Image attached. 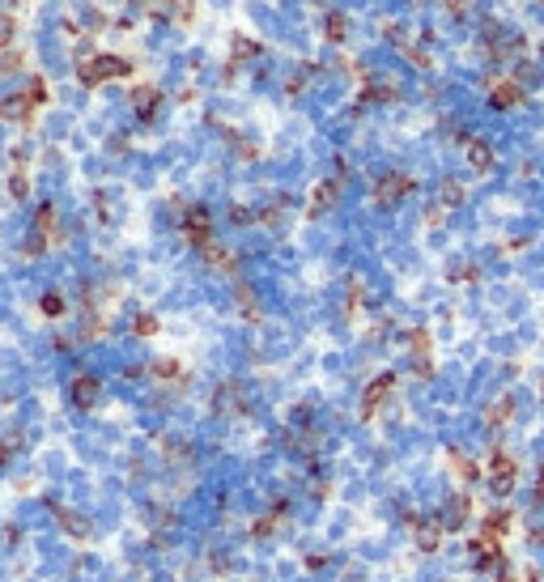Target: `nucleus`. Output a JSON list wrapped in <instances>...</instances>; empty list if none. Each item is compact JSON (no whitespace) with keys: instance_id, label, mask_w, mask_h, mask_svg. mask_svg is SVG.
Instances as JSON below:
<instances>
[{"instance_id":"1","label":"nucleus","mask_w":544,"mask_h":582,"mask_svg":"<svg viewBox=\"0 0 544 582\" xmlns=\"http://www.w3.org/2000/svg\"><path fill=\"white\" fill-rule=\"evenodd\" d=\"M115 77H132V60H124V56H94V51H81V56H77V81L85 89H94L102 81H115Z\"/></svg>"},{"instance_id":"2","label":"nucleus","mask_w":544,"mask_h":582,"mask_svg":"<svg viewBox=\"0 0 544 582\" xmlns=\"http://www.w3.org/2000/svg\"><path fill=\"white\" fill-rule=\"evenodd\" d=\"M183 234H187V242H192L196 251H204V247L213 242V217H208L204 204H192L187 213H183Z\"/></svg>"},{"instance_id":"3","label":"nucleus","mask_w":544,"mask_h":582,"mask_svg":"<svg viewBox=\"0 0 544 582\" xmlns=\"http://www.w3.org/2000/svg\"><path fill=\"white\" fill-rule=\"evenodd\" d=\"M213 412L217 416H247V395L238 383H222L213 395Z\"/></svg>"},{"instance_id":"4","label":"nucleus","mask_w":544,"mask_h":582,"mask_svg":"<svg viewBox=\"0 0 544 582\" xmlns=\"http://www.w3.org/2000/svg\"><path fill=\"white\" fill-rule=\"evenodd\" d=\"M34 107H38V102L30 98V89L9 94V98H0V119H5V124H26L34 115Z\"/></svg>"},{"instance_id":"5","label":"nucleus","mask_w":544,"mask_h":582,"mask_svg":"<svg viewBox=\"0 0 544 582\" xmlns=\"http://www.w3.org/2000/svg\"><path fill=\"white\" fill-rule=\"evenodd\" d=\"M157 107H162V89L157 85H136L132 89V111H136L141 124H149L157 115Z\"/></svg>"},{"instance_id":"6","label":"nucleus","mask_w":544,"mask_h":582,"mask_svg":"<svg viewBox=\"0 0 544 582\" xmlns=\"http://www.w3.org/2000/svg\"><path fill=\"white\" fill-rule=\"evenodd\" d=\"M200 255H204V263H208V268H217V272H238V259H234V251H230V247H222V242H208Z\"/></svg>"},{"instance_id":"7","label":"nucleus","mask_w":544,"mask_h":582,"mask_svg":"<svg viewBox=\"0 0 544 582\" xmlns=\"http://www.w3.org/2000/svg\"><path fill=\"white\" fill-rule=\"evenodd\" d=\"M98 395H102V383H98L94 374L73 379V404H77V408H94V404H98Z\"/></svg>"},{"instance_id":"8","label":"nucleus","mask_w":544,"mask_h":582,"mask_svg":"<svg viewBox=\"0 0 544 582\" xmlns=\"http://www.w3.org/2000/svg\"><path fill=\"white\" fill-rule=\"evenodd\" d=\"M336 196H341V187H336L332 179H328V183H319L315 196H310V208H306V213H310V217H323V213H328V208L336 204Z\"/></svg>"},{"instance_id":"9","label":"nucleus","mask_w":544,"mask_h":582,"mask_svg":"<svg viewBox=\"0 0 544 582\" xmlns=\"http://www.w3.org/2000/svg\"><path fill=\"white\" fill-rule=\"evenodd\" d=\"M56 514H60V527H64V532H69L73 540H90L94 527L85 523V514H77V510H60V506H56Z\"/></svg>"},{"instance_id":"10","label":"nucleus","mask_w":544,"mask_h":582,"mask_svg":"<svg viewBox=\"0 0 544 582\" xmlns=\"http://www.w3.org/2000/svg\"><path fill=\"white\" fill-rule=\"evenodd\" d=\"M34 234H56V204L43 200L38 213H34Z\"/></svg>"},{"instance_id":"11","label":"nucleus","mask_w":544,"mask_h":582,"mask_svg":"<svg viewBox=\"0 0 544 582\" xmlns=\"http://www.w3.org/2000/svg\"><path fill=\"white\" fill-rule=\"evenodd\" d=\"M230 51H234V60H255L264 47H259L255 38H247V34H234V38H230Z\"/></svg>"},{"instance_id":"12","label":"nucleus","mask_w":544,"mask_h":582,"mask_svg":"<svg viewBox=\"0 0 544 582\" xmlns=\"http://www.w3.org/2000/svg\"><path fill=\"white\" fill-rule=\"evenodd\" d=\"M38 310H43V314H47V319H60V314H64V310H69V302H64V298H60V293H56V289H47V293H43V298H38Z\"/></svg>"},{"instance_id":"13","label":"nucleus","mask_w":544,"mask_h":582,"mask_svg":"<svg viewBox=\"0 0 544 582\" xmlns=\"http://www.w3.org/2000/svg\"><path fill=\"white\" fill-rule=\"evenodd\" d=\"M9 196H13V200H26V196H30V179H26V170H13V175H9Z\"/></svg>"},{"instance_id":"14","label":"nucleus","mask_w":544,"mask_h":582,"mask_svg":"<svg viewBox=\"0 0 544 582\" xmlns=\"http://www.w3.org/2000/svg\"><path fill=\"white\" fill-rule=\"evenodd\" d=\"M153 374H157V379H179V361L157 357V361H153Z\"/></svg>"},{"instance_id":"15","label":"nucleus","mask_w":544,"mask_h":582,"mask_svg":"<svg viewBox=\"0 0 544 582\" xmlns=\"http://www.w3.org/2000/svg\"><path fill=\"white\" fill-rule=\"evenodd\" d=\"M153 332H157L153 314H136V319H132V336H153Z\"/></svg>"},{"instance_id":"16","label":"nucleus","mask_w":544,"mask_h":582,"mask_svg":"<svg viewBox=\"0 0 544 582\" xmlns=\"http://www.w3.org/2000/svg\"><path fill=\"white\" fill-rule=\"evenodd\" d=\"M22 442H26V438H22V434H9V438H5V442H0V463H9V459H13V455H17V446H22Z\"/></svg>"},{"instance_id":"17","label":"nucleus","mask_w":544,"mask_h":582,"mask_svg":"<svg viewBox=\"0 0 544 582\" xmlns=\"http://www.w3.org/2000/svg\"><path fill=\"white\" fill-rule=\"evenodd\" d=\"M238 302H243V310H247V319H259V306H255V293H251L247 285H238Z\"/></svg>"},{"instance_id":"18","label":"nucleus","mask_w":544,"mask_h":582,"mask_svg":"<svg viewBox=\"0 0 544 582\" xmlns=\"http://www.w3.org/2000/svg\"><path fill=\"white\" fill-rule=\"evenodd\" d=\"M323 34H328L332 43H341V38H345V17H341V13H332V17H328V26H323Z\"/></svg>"},{"instance_id":"19","label":"nucleus","mask_w":544,"mask_h":582,"mask_svg":"<svg viewBox=\"0 0 544 582\" xmlns=\"http://www.w3.org/2000/svg\"><path fill=\"white\" fill-rule=\"evenodd\" d=\"M13 34H17V22H13L9 13H0V47H9V43H13Z\"/></svg>"},{"instance_id":"20","label":"nucleus","mask_w":544,"mask_h":582,"mask_svg":"<svg viewBox=\"0 0 544 582\" xmlns=\"http://www.w3.org/2000/svg\"><path fill=\"white\" fill-rule=\"evenodd\" d=\"M230 221H234V226H251V221H259V217L251 213L247 204H234V208H230Z\"/></svg>"},{"instance_id":"21","label":"nucleus","mask_w":544,"mask_h":582,"mask_svg":"<svg viewBox=\"0 0 544 582\" xmlns=\"http://www.w3.org/2000/svg\"><path fill=\"white\" fill-rule=\"evenodd\" d=\"M387 387H392V379H378V383H374V387L366 391V412H370V408H374L378 400H383V391H387Z\"/></svg>"},{"instance_id":"22","label":"nucleus","mask_w":544,"mask_h":582,"mask_svg":"<svg viewBox=\"0 0 544 582\" xmlns=\"http://www.w3.org/2000/svg\"><path fill=\"white\" fill-rule=\"evenodd\" d=\"M26 89H30V98L38 102V107H43V102H47V81H43V77H34V81H30Z\"/></svg>"},{"instance_id":"23","label":"nucleus","mask_w":544,"mask_h":582,"mask_svg":"<svg viewBox=\"0 0 544 582\" xmlns=\"http://www.w3.org/2000/svg\"><path fill=\"white\" fill-rule=\"evenodd\" d=\"M47 251V234H30L26 238V255H43Z\"/></svg>"},{"instance_id":"24","label":"nucleus","mask_w":544,"mask_h":582,"mask_svg":"<svg viewBox=\"0 0 544 582\" xmlns=\"http://www.w3.org/2000/svg\"><path fill=\"white\" fill-rule=\"evenodd\" d=\"M22 68V51H5V60H0V73H13Z\"/></svg>"},{"instance_id":"25","label":"nucleus","mask_w":544,"mask_h":582,"mask_svg":"<svg viewBox=\"0 0 544 582\" xmlns=\"http://www.w3.org/2000/svg\"><path fill=\"white\" fill-rule=\"evenodd\" d=\"M187 17H192V0H179V26H187Z\"/></svg>"}]
</instances>
